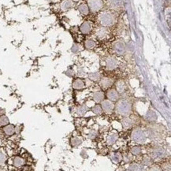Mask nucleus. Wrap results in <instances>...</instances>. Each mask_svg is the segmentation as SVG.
Segmentation results:
<instances>
[{
    "instance_id": "obj_18",
    "label": "nucleus",
    "mask_w": 171,
    "mask_h": 171,
    "mask_svg": "<svg viewBox=\"0 0 171 171\" xmlns=\"http://www.w3.org/2000/svg\"><path fill=\"white\" fill-rule=\"evenodd\" d=\"M121 125H122L123 128L125 129H128L131 128L133 125V120L130 118H129L128 116H126L125 118H123L121 120Z\"/></svg>"
},
{
    "instance_id": "obj_22",
    "label": "nucleus",
    "mask_w": 171,
    "mask_h": 171,
    "mask_svg": "<svg viewBox=\"0 0 171 171\" xmlns=\"http://www.w3.org/2000/svg\"><path fill=\"white\" fill-rule=\"evenodd\" d=\"M88 110V107L85 104L81 105L76 108V113L80 116H84Z\"/></svg>"
},
{
    "instance_id": "obj_28",
    "label": "nucleus",
    "mask_w": 171,
    "mask_h": 171,
    "mask_svg": "<svg viewBox=\"0 0 171 171\" xmlns=\"http://www.w3.org/2000/svg\"><path fill=\"white\" fill-rule=\"evenodd\" d=\"M106 35H107V31L105 28H100L97 30L96 36L100 39H103L104 37H106Z\"/></svg>"
},
{
    "instance_id": "obj_3",
    "label": "nucleus",
    "mask_w": 171,
    "mask_h": 171,
    "mask_svg": "<svg viewBox=\"0 0 171 171\" xmlns=\"http://www.w3.org/2000/svg\"><path fill=\"white\" fill-rule=\"evenodd\" d=\"M132 139L138 144H143L147 140V134L142 129H135L132 133Z\"/></svg>"
},
{
    "instance_id": "obj_7",
    "label": "nucleus",
    "mask_w": 171,
    "mask_h": 171,
    "mask_svg": "<svg viewBox=\"0 0 171 171\" xmlns=\"http://www.w3.org/2000/svg\"><path fill=\"white\" fill-rule=\"evenodd\" d=\"M152 156L154 159H163L167 156V152L163 148H154L152 151Z\"/></svg>"
},
{
    "instance_id": "obj_2",
    "label": "nucleus",
    "mask_w": 171,
    "mask_h": 171,
    "mask_svg": "<svg viewBox=\"0 0 171 171\" xmlns=\"http://www.w3.org/2000/svg\"><path fill=\"white\" fill-rule=\"evenodd\" d=\"M99 21L103 27H110L115 24V18L110 12H103L99 16Z\"/></svg>"
},
{
    "instance_id": "obj_31",
    "label": "nucleus",
    "mask_w": 171,
    "mask_h": 171,
    "mask_svg": "<svg viewBox=\"0 0 171 171\" xmlns=\"http://www.w3.org/2000/svg\"><path fill=\"white\" fill-rule=\"evenodd\" d=\"M91 110H92L93 113L95 114V115H101V114L103 112V109H102V107H101V105H99V104H97V105H95V106H93L92 109H91Z\"/></svg>"
},
{
    "instance_id": "obj_25",
    "label": "nucleus",
    "mask_w": 171,
    "mask_h": 171,
    "mask_svg": "<svg viewBox=\"0 0 171 171\" xmlns=\"http://www.w3.org/2000/svg\"><path fill=\"white\" fill-rule=\"evenodd\" d=\"M82 142H83V140H82L81 138L77 137V136L71 138V139H70V144H71L72 147L80 146V145L82 144Z\"/></svg>"
},
{
    "instance_id": "obj_29",
    "label": "nucleus",
    "mask_w": 171,
    "mask_h": 171,
    "mask_svg": "<svg viewBox=\"0 0 171 171\" xmlns=\"http://www.w3.org/2000/svg\"><path fill=\"white\" fill-rule=\"evenodd\" d=\"M85 46L87 49H93L95 46V42L92 39H88L85 41Z\"/></svg>"
},
{
    "instance_id": "obj_15",
    "label": "nucleus",
    "mask_w": 171,
    "mask_h": 171,
    "mask_svg": "<svg viewBox=\"0 0 171 171\" xmlns=\"http://www.w3.org/2000/svg\"><path fill=\"white\" fill-rule=\"evenodd\" d=\"M72 86H73V88H74V89L81 90V89H83V88H85V82L81 80V79L76 78L73 81Z\"/></svg>"
},
{
    "instance_id": "obj_24",
    "label": "nucleus",
    "mask_w": 171,
    "mask_h": 171,
    "mask_svg": "<svg viewBox=\"0 0 171 171\" xmlns=\"http://www.w3.org/2000/svg\"><path fill=\"white\" fill-rule=\"evenodd\" d=\"M78 10L82 15H88L89 13V7L85 3L81 4L78 7Z\"/></svg>"
},
{
    "instance_id": "obj_19",
    "label": "nucleus",
    "mask_w": 171,
    "mask_h": 171,
    "mask_svg": "<svg viewBox=\"0 0 171 171\" xmlns=\"http://www.w3.org/2000/svg\"><path fill=\"white\" fill-rule=\"evenodd\" d=\"M118 138V133H111L108 136L107 139H106V143L108 145H114L117 142Z\"/></svg>"
},
{
    "instance_id": "obj_20",
    "label": "nucleus",
    "mask_w": 171,
    "mask_h": 171,
    "mask_svg": "<svg viewBox=\"0 0 171 171\" xmlns=\"http://www.w3.org/2000/svg\"><path fill=\"white\" fill-rule=\"evenodd\" d=\"M125 88H126V85L124 81L119 80L116 83V90L118 93H123L125 92Z\"/></svg>"
},
{
    "instance_id": "obj_21",
    "label": "nucleus",
    "mask_w": 171,
    "mask_h": 171,
    "mask_svg": "<svg viewBox=\"0 0 171 171\" xmlns=\"http://www.w3.org/2000/svg\"><path fill=\"white\" fill-rule=\"evenodd\" d=\"M93 100L96 103H101L104 100V93L103 91H95L93 93Z\"/></svg>"
},
{
    "instance_id": "obj_39",
    "label": "nucleus",
    "mask_w": 171,
    "mask_h": 171,
    "mask_svg": "<svg viewBox=\"0 0 171 171\" xmlns=\"http://www.w3.org/2000/svg\"><path fill=\"white\" fill-rule=\"evenodd\" d=\"M65 74L67 76H69V77H73V76H74L75 73L73 70H68L65 72Z\"/></svg>"
},
{
    "instance_id": "obj_42",
    "label": "nucleus",
    "mask_w": 171,
    "mask_h": 171,
    "mask_svg": "<svg viewBox=\"0 0 171 171\" xmlns=\"http://www.w3.org/2000/svg\"><path fill=\"white\" fill-rule=\"evenodd\" d=\"M154 167H156V166H154ZM151 170H161V168H151L150 169Z\"/></svg>"
},
{
    "instance_id": "obj_12",
    "label": "nucleus",
    "mask_w": 171,
    "mask_h": 171,
    "mask_svg": "<svg viewBox=\"0 0 171 171\" xmlns=\"http://www.w3.org/2000/svg\"><path fill=\"white\" fill-rule=\"evenodd\" d=\"M80 31L83 34H88L91 31V24L89 22H85L80 27Z\"/></svg>"
},
{
    "instance_id": "obj_26",
    "label": "nucleus",
    "mask_w": 171,
    "mask_h": 171,
    "mask_svg": "<svg viewBox=\"0 0 171 171\" xmlns=\"http://www.w3.org/2000/svg\"><path fill=\"white\" fill-rule=\"evenodd\" d=\"M128 170H133V171H139L143 170V166L142 165L139 164V163H131L129 164L128 168Z\"/></svg>"
},
{
    "instance_id": "obj_10",
    "label": "nucleus",
    "mask_w": 171,
    "mask_h": 171,
    "mask_svg": "<svg viewBox=\"0 0 171 171\" xmlns=\"http://www.w3.org/2000/svg\"><path fill=\"white\" fill-rule=\"evenodd\" d=\"M144 118L148 121H150V122H154V121H155L157 119H158V115H157V114L154 112V110H149L146 113Z\"/></svg>"
},
{
    "instance_id": "obj_8",
    "label": "nucleus",
    "mask_w": 171,
    "mask_h": 171,
    "mask_svg": "<svg viewBox=\"0 0 171 171\" xmlns=\"http://www.w3.org/2000/svg\"><path fill=\"white\" fill-rule=\"evenodd\" d=\"M106 67L108 70H113L118 67V61L115 57H108L106 59Z\"/></svg>"
},
{
    "instance_id": "obj_34",
    "label": "nucleus",
    "mask_w": 171,
    "mask_h": 171,
    "mask_svg": "<svg viewBox=\"0 0 171 171\" xmlns=\"http://www.w3.org/2000/svg\"><path fill=\"white\" fill-rule=\"evenodd\" d=\"M6 160H7V157H6V154L2 150H0V166H2L5 163Z\"/></svg>"
},
{
    "instance_id": "obj_30",
    "label": "nucleus",
    "mask_w": 171,
    "mask_h": 171,
    "mask_svg": "<svg viewBox=\"0 0 171 171\" xmlns=\"http://www.w3.org/2000/svg\"><path fill=\"white\" fill-rule=\"evenodd\" d=\"M9 123H10L9 118L6 115H1L0 116V126L3 127L5 125H8Z\"/></svg>"
},
{
    "instance_id": "obj_35",
    "label": "nucleus",
    "mask_w": 171,
    "mask_h": 171,
    "mask_svg": "<svg viewBox=\"0 0 171 171\" xmlns=\"http://www.w3.org/2000/svg\"><path fill=\"white\" fill-rule=\"evenodd\" d=\"M97 136H98V133H97L95 130H91V131L88 134V137L90 139H94L95 138L97 137Z\"/></svg>"
},
{
    "instance_id": "obj_40",
    "label": "nucleus",
    "mask_w": 171,
    "mask_h": 171,
    "mask_svg": "<svg viewBox=\"0 0 171 171\" xmlns=\"http://www.w3.org/2000/svg\"><path fill=\"white\" fill-rule=\"evenodd\" d=\"M80 154H81V156L83 159H88V153H87V151H85V150H82V151H81Z\"/></svg>"
},
{
    "instance_id": "obj_37",
    "label": "nucleus",
    "mask_w": 171,
    "mask_h": 171,
    "mask_svg": "<svg viewBox=\"0 0 171 171\" xmlns=\"http://www.w3.org/2000/svg\"><path fill=\"white\" fill-rule=\"evenodd\" d=\"M81 46H79V45H77V44H73V46H72V51L73 52V53H77V52L81 50V48H80Z\"/></svg>"
},
{
    "instance_id": "obj_36",
    "label": "nucleus",
    "mask_w": 171,
    "mask_h": 171,
    "mask_svg": "<svg viewBox=\"0 0 171 171\" xmlns=\"http://www.w3.org/2000/svg\"><path fill=\"white\" fill-rule=\"evenodd\" d=\"M122 159H123V161H125V163H129V162L132 161V159H132V157L129 156V154H125L122 156Z\"/></svg>"
},
{
    "instance_id": "obj_13",
    "label": "nucleus",
    "mask_w": 171,
    "mask_h": 171,
    "mask_svg": "<svg viewBox=\"0 0 171 171\" xmlns=\"http://www.w3.org/2000/svg\"><path fill=\"white\" fill-rule=\"evenodd\" d=\"M25 160L21 156H16L13 159V165L17 168H21L25 166Z\"/></svg>"
},
{
    "instance_id": "obj_38",
    "label": "nucleus",
    "mask_w": 171,
    "mask_h": 171,
    "mask_svg": "<svg viewBox=\"0 0 171 171\" xmlns=\"http://www.w3.org/2000/svg\"><path fill=\"white\" fill-rule=\"evenodd\" d=\"M148 137L151 138V139H152V138H154V136H155V133H154V131H153L151 129H148Z\"/></svg>"
},
{
    "instance_id": "obj_4",
    "label": "nucleus",
    "mask_w": 171,
    "mask_h": 171,
    "mask_svg": "<svg viewBox=\"0 0 171 171\" xmlns=\"http://www.w3.org/2000/svg\"><path fill=\"white\" fill-rule=\"evenodd\" d=\"M113 48L115 54H117L118 55H123L126 51V46H125V43L124 42L121 41V40H118L114 43Z\"/></svg>"
},
{
    "instance_id": "obj_5",
    "label": "nucleus",
    "mask_w": 171,
    "mask_h": 171,
    "mask_svg": "<svg viewBox=\"0 0 171 171\" xmlns=\"http://www.w3.org/2000/svg\"><path fill=\"white\" fill-rule=\"evenodd\" d=\"M88 6L92 12H98L103 8V2L102 0H88Z\"/></svg>"
},
{
    "instance_id": "obj_1",
    "label": "nucleus",
    "mask_w": 171,
    "mask_h": 171,
    "mask_svg": "<svg viewBox=\"0 0 171 171\" xmlns=\"http://www.w3.org/2000/svg\"><path fill=\"white\" fill-rule=\"evenodd\" d=\"M117 113L119 114L120 115L124 117L129 116L132 112V103L129 100L123 99V100H120L117 103L116 106Z\"/></svg>"
},
{
    "instance_id": "obj_27",
    "label": "nucleus",
    "mask_w": 171,
    "mask_h": 171,
    "mask_svg": "<svg viewBox=\"0 0 171 171\" xmlns=\"http://www.w3.org/2000/svg\"><path fill=\"white\" fill-rule=\"evenodd\" d=\"M88 78L90 79L92 81H99L101 78V76H100V73L99 72H95V73H90L88 74Z\"/></svg>"
},
{
    "instance_id": "obj_17",
    "label": "nucleus",
    "mask_w": 171,
    "mask_h": 171,
    "mask_svg": "<svg viewBox=\"0 0 171 171\" xmlns=\"http://www.w3.org/2000/svg\"><path fill=\"white\" fill-rule=\"evenodd\" d=\"M73 7V0H64L61 3V10L63 11H66Z\"/></svg>"
},
{
    "instance_id": "obj_23",
    "label": "nucleus",
    "mask_w": 171,
    "mask_h": 171,
    "mask_svg": "<svg viewBox=\"0 0 171 171\" xmlns=\"http://www.w3.org/2000/svg\"><path fill=\"white\" fill-rule=\"evenodd\" d=\"M110 159L115 163H118L122 160V155L119 152H114L110 154Z\"/></svg>"
},
{
    "instance_id": "obj_32",
    "label": "nucleus",
    "mask_w": 171,
    "mask_h": 171,
    "mask_svg": "<svg viewBox=\"0 0 171 171\" xmlns=\"http://www.w3.org/2000/svg\"><path fill=\"white\" fill-rule=\"evenodd\" d=\"M142 163L144 166H151L153 163V159L150 156L145 155V156H144L143 160H142Z\"/></svg>"
},
{
    "instance_id": "obj_11",
    "label": "nucleus",
    "mask_w": 171,
    "mask_h": 171,
    "mask_svg": "<svg viewBox=\"0 0 171 171\" xmlns=\"http://www.w3.org/2000/svg\"><path fill=\"white\" fill-rule=\"evenodd\" d=\"M100 85L103 88L106 89V88H109L112 85H113L114 81L112 79L109 78V77H103V78H100Z\"/></svg>"
},
{
    "instance_id": "obj_14",
    "label": "nucleus",
    "mask_w": 171,
    "mask_h": 171,
    "mask_svg": "<svg viewBox=\"0 0 171 171\" xmlns=\"http://www.w3.org/2000/svg\"><path fill=\"white\" fill-rule=\"evenodd\" d=\"M2 130H3L4 133H5L7 136H13L15 133V126L13 125H12V124H10V123H9L8 125L3 126V129Z\"/></svg>"
},
{
    "instance_id": "obj_16",
    "label": "nucleus",
    "mask_w": 171,
    "mask_h": 171,
    "mask_svg": "<svg viewBox=\"0 0 171 171\" xmlns=\"http://www.w3.org/2000/svg\"><path fill=\"white\" fill-rule=\"evenodd\" d=\"M122 0H108V5L111 9L117 10L122 6Z\"/></svg>"
},
{
    "instance_id": "obj_43",
    "label": "nucleus",
    "mask_w": 171,
    "mask_h": 171,
    "mask_svg": "<svg viewBox=\"0 0 171 171\" xmlns=\"http://www.w3.org/2000/svg\"><path fill=\"white\" fill-rule=\"evenodd\" d=\"M73 2H79V1H80V0H73Z\"/></svg>"
},
{
    "instance_id": "obj_41",
    "label": "nucleus",
    "mask_w": 171,
    "mask_h": 171,
    "mask_svg": "<svg viewBox=\"0 0 171 171\" xmlns=\"http://www.w3.org/2000/svg\"><path fill=\"white\" fill-rule=\"evenodd\" d=\"M84 73H85V71H84L83 69H82V68H79L78 69V74L79 75H82Z\"/></svg>"
},
{
    "instance_id": "obj_44",
    "label": "nucleus",
    "mask_w": 171,
    "mask_h": 171,
    "mask_svg": "<svg viewBox=\"0 0 171 171\" xmlns=\"http://www.w3.org/2000/svg\"><path fill=\"white\" fill-rule=\"evenodd\" d=\"M50 1H53V0H50Z\"/></svg>"
},
{
    "instance_id": "obj_6",
    "label": "nucleus",
    "mask_w": 171,
    "mask_h": 171,
    "mask_svg": "<svg viewBox=\"0 0 171 171\" xmlns=\"http://www.w3.org/2000/svg\"><path fill=\"white\" fill-rule=\"evenodd\" d=\"M115 104L113 101L110 100H103L101 102V107L103 110L106 113H111L115 109Z\"/></svg>"
},
{
    "instance_id": "obj_33",
    "label": "nucleus",
    "mask_w": 171,
    "mask_h": 171,
    "mask_svg": "<svg viewBox=\"0 0 171 171\" xmlns=\"http://www.w3.org/2000/svg\"><path fill=\"white\" fill-rule=\"evenodd\" d=\"M131 153L133 154V155H139V154L142 153V150L141 148H139V147H133V148L131 149Z\"/></svg>"
},
{
    "instance_id": "obj_9",
    "label": "nucleus",
    "mask_w": 171,
    "mask_h": 171,
    "mask_svg": "<svg viewBox=\"0 0 171 171\" xmlns=\"http://www.w3.org/2000/svg\"><path fill=\"white\" fill-rule=\"evenodd\" d=\"M106 96L108 100H111V101H117L119 100V93L118 92L116 89H110L107 91L106 93Z\"/></svg>"
}]
</instances>
